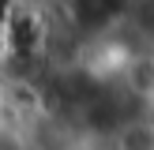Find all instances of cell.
Segmentation results:
<instances>
[{"mask_svg":"<svg viewBox=\"0 0 154 150\" xmlns=\"http://www.w3.org/2000/svg\"><path fill=\"white\" fill-rule=\"evenodd\" d=\"M105 150H154V116H128L105 135Z\"/></svg>","mask_w":154,"mask_h":150,"instance_id":"1","label":"cell"}]
</instances>
